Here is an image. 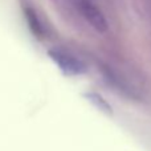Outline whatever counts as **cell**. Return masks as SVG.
Segmentation results:
<instances>
[{
	"instance_id": "cell-1",
	"label": "cell",
	"mask_w": 151,
	"mask_h": 151,
	"mask_svg": "<svg viewBox=\"0 0 151 151\" xmlns=\"http://www.w3.org/2000/svg\"><path fill=\"white\" fill-rule=\"evenodd\" d=\"M49 58L55 63V65L61 70V73L69 76V77H76L81 76L86 72V65L73 53L68 52L61 48H52L48 50Z\"/></svg>"
},
{
	"instance_id": "cell-2",
	"label": "cell",
	"mask_w": 151,
	"mask_h": 151,
	"mask_svg": "<svg viewBox=\"0 0 151 151\" xmlns=\"http://www.w3.org/2000/svg\"><path fill=\"white\" fill-rule=\"evenodd\" d=\"M78 11L94 31L104 33L109 29V23L106 20V16L90 0H80L78 1Z\"/></svg>"
},
{
	"instance_id": "cell-3",
	"label": "cell",
	"mask_w": 151,
	"mask_h": 151,
	"mask_svg": "<svg viewBox=\"0 0 151 151\" xmlns=\"http://www.w3.org/2000/svg\"><path fill=\"white\" fill-rule=\"evenodd\" d=\"M88 98L90 99L91 104H93L96 107H98L101 111H104V113H111V109H110L109 104H107V102L105 101V99L102 98L101 96H98V94H96V93H90V94H88Z\"/></svg>"
}]
</instances>
